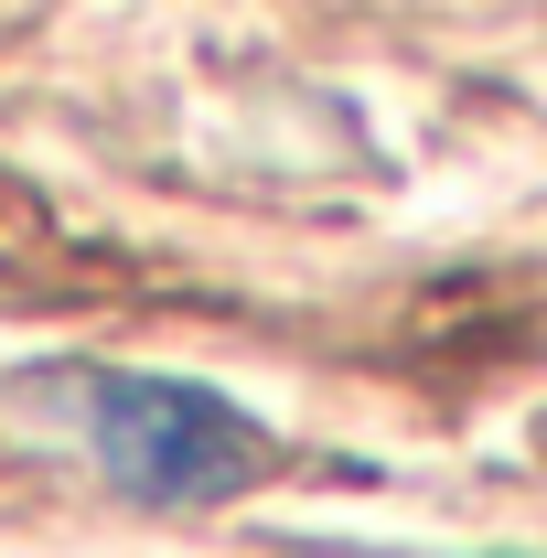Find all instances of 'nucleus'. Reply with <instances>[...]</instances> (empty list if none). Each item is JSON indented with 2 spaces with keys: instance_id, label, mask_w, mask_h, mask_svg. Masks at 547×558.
I'll return each instance as SVG.
<instances>
[{
  "instance_id": "1",
  "label": "nucleus",
  "mask_w": 547,
  "mask_h": 558,
  "mask_svg": "<svg viewBox=\"0 0 547 558\" xmlns=\"http://www.w3.org/2000/svg\"><path fill=\"white\" fill-rule=\"evenodd\" d=\"M44 398L65 409V429L97 451V473L161 505V515H194V505H236L247 484L279 473V440L236 409L226 387L194 376H150V365H54Z\"/></svg>"
}]
</instances>
